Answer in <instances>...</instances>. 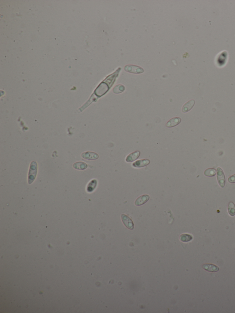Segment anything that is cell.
I'll return each instance as SVG.
<instances>
[{"label": "cell", "mask_w": 235, "mask_h": 313, "mask_svg": "<svg viewBox=\"0 0 235 313\" xmlns=\"http://www.w3.org/2000/svg\"><path fill=\"white\" fill-rule=\"evenodd\" d=\"M202 268L206 271L210 272H216L219 270L218 267L213 264H204L202 265Z\"/></svg>", "instance_id": "obj_10"}, {"label": "cell", "mask_w": 235, "mask_h": 313, "mask_svg": "<svg viewBox=\"0 0 235 313\" xmlns=\"http://www.w3.org/2000/svg\"><path fill=\"white\" fill-rule=\"evenodd\" d=\"M81 157L87 160H96L98 159L99 156L97 153L93 152H87L83 153Z\"/></svg>", "instance_id": "obj_5"}, {"label": "cell", "mask_w": 235, "mask_h": 313, "mask_svg": "<svg viewBox=\"0 0 235 313\" xmlns=\"http://www.w3.org/2000/svg\"><path fill=\"white\" fill-rule=\"evenodd\" d=\"M192 236L190 235L187 234H182L180 236V239L182 242H184V243H187V242H188V241H191L192 239Z\"/></svg>", "instance_id": "obj_15"}, {"label": "cell", "mask_w": 235, "mask_h": 313, "mask_svg": "<svg viewBox=\"0 0 235 313\" xmlns=\"http://www.w3.org/2000/svg\"><path fill=\"white\" fill-rule=\"evenodd\" d=\"M121 217L122 221L123 223L124 226L127 228L128 229H130V230H133L134 229V223H133L132 220L129 217H128L127 215H126V214H122L121 215Z\"/></svg>", "instance_id": "obj_4"}, {"label": "cell", "mask_w": 235, "mask_h": 313, "mask_svg": "<svg viewBox=\"0 0 235 313\" xmlns=\"http://www.w3.org/2000/svg\"><path fill=\"white\" fill-rule=\"evenodd\" d=\"M149 199H150V196L149 195H146V194L142 195L136 199L135 202V205L137 206L142 205L146 203L149 200Z\"/></svg>", "instance_id": "obj_6"}, {"label": "cell", "mask_w": 235, "mask_h": 313, "mask_svg": "<svg viewBox=\"0 0 235 313\" xmlns=\"http://www.w3.org/2000/svg\"><path fill=\"white\" fill-rule=\"evenodd\" d=\"M181 121V119L180 118L175 117L170 119L166 124V126L167 127H173L176 126L177 125H178L179 123H180Z\"/></svg>", "instance_id": "obj_9"}, {"label": "cell", "mask_w": 235, "mask_h": 313, "mask_svg": "<svg viewBox=\"0 0 235 313\" xmlns=\"http://www.w3.org/2000/svg\"><path fill=\"white\" fill-rule=\"evenodd\" d=\"M37 173V163L36 162L32 161L30 165L28 175V184H31L34 182L36 178Z\"/></svg>", "instance_id": "obj_1"}, {"label": "cell", "mask_w": 235, "mask_h": 313, "mask_svg": "<svg viewBox=\"0 0 235 313\" xmlns=\"http://www.w3.org/2000/svg\"><path fill=\"white\" fill-rule=\"evenodd\" d=\"M88 165L87 163L82 162H79L74 163L73 165V167L76 170H84L87 168Z\"/></svg>", "instance_id": "obj_12"}, {"label": "cell", "mask_w": 235, "mask_h": 313, "mask_svg": "<svg viewBox=\"0 0 235 313\" xmlns=\"http://www.w3.org/2000/svg\"><path fill=\"white\" fill-rule=\"evenodd\" d=\"M125 90V87L122 84H118L113 89V92L115 94H119L123 92Z\"/></svg>", "instance_id": "obj_16"}, {"label": "cell", "mask_w": 235, "mask_h": 313, "mask_svg": "<svg viewBox=\"0 0 235 313\" xmlns=\"http://www.w3.org/2000/svg\"><path fill=\"white\" fill-rule=\"evenodd\" d=\"M228 211L231 216H234L235 215V205L232 202H229L228 207Z\"/></svg>", "instance_id": "obj_14"}, {"label": "cell", "mask_w": 235, "mask_h": 313, "mask_svg": "<svg viewBox=\"0 0 235 313\" xmlns=\"http://www.w3.org/2000/svg\"><path fill=\"white\" fill-rule=\"evenodd\" d=\"M217 178L219 186L222 188L224 187L226 184L225 174L220 167H218L217 169Z\"/></svg>", "instance_id": "obj_3"}, {"label": "cell", "mask_w": 235, "mask_h": 313, "mask_svg": "<svg viewBox=\"0 0 235 313\" xmlns=\"http://www.w3.org/2000/svg\"><path fill=\"white\" fill-rule=\"evenodd\" d=\"M150 163V161L148 159H141L133 163L132 166L135 168H142L148 165Z\"/></svg>", "instance_id": "obj_7"}, {"label": "cell", "mask_w": 235, "mask_h": 313, "mask_svg": "<svg viewBox=\"0 0 235 313\" xmlns=\"http://www.w3.org/2000/svg\"><path fill=\"white\" fill-rule=\"evenodd\" d=\"M228 180L230 183H235V175L230 176Z\"/></svg>", "instance_id": "obj_18"}, {"label": "cell", "mask_w": 235, "mask_h": 313, "mask_svg": "<svg viewBox=\"0 0 235 313\" xmlns=\"http://www.w3.org/2000/svg\"><path fill=\"white\" fill-rule=\"evenodd\" d=\"M124 70L129 73L133 74H139L144 72V70L142 67L138 66L133 65H127L124 67Z\"/></svg>", "instance_id": "obj_2"}, {"label": "cell", "mask_w": 235, "mask_h": 313, "mask_svg": "<svg viewBox=\"0 0 235 313\" xmlns=\"http://www.w3.org/2000/svg\"><path fill=\"white\" fill-rule=\"evenodd\" d=\"M216 170L215 169H213V168L207 169L204 172V175L206 176H209V177L214 176L216 175Z\"/></svg>", "instance_id": "obj_17"}, {"label": "cell", "mask_w": 235, "mask_h": 313, "mask_svg": "<svg viewBox=\"0 0 235 313\" xmlns=\"http://www.w3.org/2000/svg\"><path fill=\"white\" fill-rule=\"evenodd\" d=\"M141 153L139 151H136L133 152L126 158V161L128 163H131L134 161L136 159H138Z\"/></svg>", "instance_id": "obj_8"}, {"label": "cell", "mask_w": 235, "mask_h": 313, "mask_svg": "<svg viewBox=\"0 0 235 313\" xmlns=\"http://www.w3.org/2000/svg\"><path fill=\"white\" fill-rule=\"evenodd\" d=\"M195 104V101L194 100H191L187 101L183 106L182 109V112L183 113H187V112H189L192 109V108H193Z\"/></svg>", "instance_id": "obj_11"}, {"label": "cell", "mask_w": 235, "mask_h": 313, "mask_svg": "<svg viewBox=\"0 0 235 313\" xmlns=\"http://www.w3.org/2000/svg\"><path fill=\"white\" fill-rule=\"evenodd\" d=\"M97 186V180H93L88 185L87 187V191L89 192H93L94 189L96 188Z\"/></svg>", "instance_id": "obj_13"}]
</instances>
